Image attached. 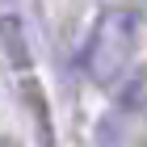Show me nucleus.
<instances>
[{
	"instance_id": "obj_1",
	"label": "nucleus",
	"mask_w": 147,
	"mask_h": 147,
	"mask_svg": "<svg viewBox=\"0 0 147 147\" xmlns=\"http://www.w3.org/2000/svg\"><path fill=\"white\" fill-rule=\"evenodd\" d=\"M135 42H139V21L135 17L122 13V9L105 13L101 21L92 25L88 42H84V55H80L84 76H88L92 84H101V88H113V84L126 76V67H130Z\"/></svg>"
},
{
	"instance_id": "obj_2",
	"label": "nucleus",
	"mask_w": 147,
	"mask_h": 147,
	"mask_svg": "<svg viewBox=\"0 0 147 147\" xmlns=\"http://www.w3.org/2000/svg\"><path fill=\"white\" fill-rule=\"evenodd\" d=\"M97 147H118V130H113V122H101V126H97Z\"/></svg>"
}]
</instances>
